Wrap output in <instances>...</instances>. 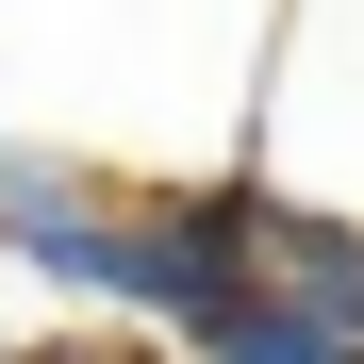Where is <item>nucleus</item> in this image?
Wrapping results in <instances>:
<instances>
[{"label": "nucleus", "mask_w": 364, "mask_h": 364, "mask_svg": "<svg viewBox=\"0 0 364 364\" xmlns=\"http://www.w3.org/2000/svg\"><path fill=\"white\" fill-rule=\"evenodd\" d=\"M182 348H199V364H364L348 331H315V315H282V298L249 282V298H232V315L215 331H182Z\"/></svg>", "instance_id": "1"}, {"label": "nucleus", "mask_w": 364, "mask_h": 364, "mask_svg": "<svg viewBox=\"0 0 364 364\" xmlns=\"http://www.w3.org/2000/svg\"><path fill=\"white\" fill-rule=\"evenodd\" d=\"M0 364H166V348H133V331H50V348H0Z\"/></svg>", "instance_id": "2"}]
</instances>
